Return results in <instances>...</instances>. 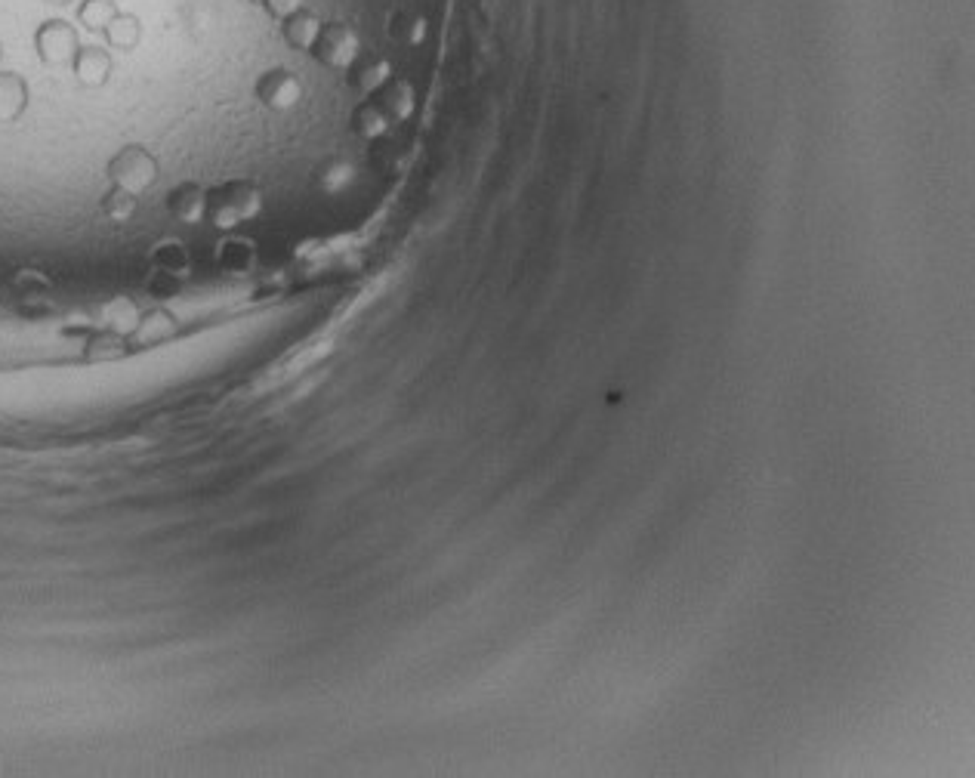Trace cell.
Here are the masks:
<instances>
[{"instance_id":"cell-19","label":"cell","mask_w":975,"mask_h":778,"mask_svg":"<svg viewBox=\"0 0 975 778\" xmlns=\"http://www.w3.org/2000/svg\"><path fill=\"white\" fill-rule=\"evenodd\" d=\"M50 4H65V0H50Z\"/></svg>"},{"instance_id":"cell-9","label":"cell","mask_w":975,"mask_h":778,"mask_svg":"<svg viewBox=\"0 0 975 778\" xmlns=\"http://www.w3.org/2000/svg\"><path fill=\"white\" fill-rule=\"evenodd\" d=\"M380 109L389 121H408L417 109V96L408 81H389L380 93Z\"/></svg>"},{"instance_id":"cell-5","label":"cell","mask_w":975,"mask_h":778,"mask_svg":"<svg viewBox=\"0 0 975 778\" xmlns=\"http://www.w3.org/2000/svg\"><path fill=\"white\" fill-rule=\"evenodd\" d=\"M167 210L179 223H201L207 217V189L195 180L173 186L167 192Z\"/></svg>"},{"instance_id":"cell-12","label":"cell","mask_w":975,"mask_h":778,"mask_svg":"<svg viewBox=\"0 0 975 778\" xmlns=\"http://www.w3.org/2000/svg\"><path fill=\"white\" fill-rule=\"evenodd\" d=\"M389 81H392V65H389L386 59H377V62L361 65V68H355V72L349 75V87H352L358 96H371V93L383 90Z\"/></svg>"},{"instance_id":"cell-8","label":"cell","mask_w":975,"mask_h":778,"mask_svg":"<svg viewBox=\"0 0 975 778\" xmlns=\"http://www.w3.org/2000/svg\"><path fill=\"white\" fill-rule=\"evenodd\" d=\"M75 75L84 87H102L112 75V56L102 47H84L75 53Z\"/></svg>"},{"instance_id":"cell-4","label":"cell","mask_w":975,"mask_h":778,"mask_svg":"<svg viewBox=\"0 0 975 778\" xmlns=\"http://www.w3.org/2000/svg\"><path fill=\"white\" fill-rule=\"evenodd\" d=\"M254 96L272 112H291L303 99V81L287 68H269L254 84Z\"/></svg>"},{"instance_id":"cell-17","label":"cell","mask_w":975,"mask_h":778,"mask_svg":"<svg viewBox=\"0 0 975 778\" xmlns=\"http://www.w3.org/2000/svg\"><path fill=\"white\" fill-rule=\"evenodd\" d=\"M115 16H118V10H115L112 0H87V4L81 7V19L93 31H105L108 25L115 22Z\"/></svg>"},{"instance_id":"cell-13","label":"cell","mask_w":975,"mask_h":778,"mask_svg":"<svg viewBox=\"0 0 975 778\" xmlns=\"http://www.w3.org/2000/svg\"><path fill=\"white\" fill-rule=\"evenodd\" d=\"M352 176H355V167L346 158H328V161L318 167L315 183H318L321 192L337 195V192H343L352 183Z\"/></svg>"},{"instance_id":"cell-11","label":"cell","mask_w":975,"mask_h":778,"mask_svg":"<svg viewBox=\"0 0 975 778\" xmlns=\"http://www.w3.org/2000/svg\"><path fill=\"white\" fill-rule=\"evenodd\" d=\"M28 105V87L19 75L0 72V121H16Z\"/></svg>"},{"instance_id":"cell-10","label":"cell","mask_w":975,"mask_h":778,"mask_svg":"<svg viewBox=\"0 0 975 778\" xmlns=\"http://www.w3.org/2000/svg\"><path fill=\"white\" fill-rule=\"evenodd\" d=\"M389 118H386V112L380 109V102H371V99H365V102H358L355 105V112H352V133L355 136H361V139H368V143H371V139H380L386 130H389Z\"/></svg>"},{"instance_id":"cell-15","label":"cell","mask_w":975,"mask_h":778,"mask_svg":"<svg viewBox=\"0 0 975 778\" xmlns=\"http://www.w3.org/2000/svg\"><path fill=\"white\" fill-rule=\"evenodd\" d=\"M152 263L161 275H189V254H186V247L183 244H176V241H164L155 247V254H152Z\"/></svg>"},{"instance_id":"cell-2","label":"cell","mask_w":975,"mask_h":778,"mask_svg":"<svg viewBox=\"0 0 975 778\" xmlns=\"http://www.w3.org/2000/svg\"><path fill=\"white\" fill-rule=\"evenodd\" d=\"M108 180H112V186L127 189L133 195H146L158 183V161L149 149L124 146L108 161Z\"/></svg>"},{"instance_id":"cell-18","label":"cell","mask_w":975,"mask_h":778,"mask_svg":"<svg viewBox=\"0 0 975 778\" xmlns=\"http://www.w3.org/2000/svg\"><path fill=\"white\" fill-rule=\"evenodd\" d=\"M263 7H266V13H269L272 19L284 22L287 16L297 13V10L303 7V0H263Z\"/></svg>"},{"instance_id":"cell-3","label":"cell","mask_w":975,"mask_h":778,"mask_svg":"<svg viewBox=\"0 0 975 778\" xmlns=\"http://www.w3.org/2000/svg\"><path fill=\"white\" fill-rule=\"evenodd\" d=\"M358 53H361L358 34H355L352 25H343V22L324 25L315 47H312L315 62L324 65V68H331V72H349V68L355 65V59H358Z\"/></svg>"},{"instance_id":"cell-7","label":"cell","mask_w":975,"mask_h":778,"mask_svg":"<svg viewBox=\"0 0 975 778\" xmlns=\"http://www.w3.org/2000/svg\"><path fill=\"white\" fill-rule=\"evenodd\" d=\"M38 50L47 62H65L68 56H75V31L65 22H47L38 31Z\"/></svg>"},{"instance_id":"cell-6","label":"cell","mask_w":975,"mask_h":778,"mask_svg":"<svg viewBox=\"0 0 975 778\" xmlns=\"http://www.w3.org/2000/svg\"><path fill=\"white\" fill-rule=\"evenodd\" d=\"M321 28H324L321 16L315 10H309V7H300L297 13H291L281 22V38H284L287 47H294V50H312Z\"/></svg>"},{"instance_id":"cell-20","label":"cell","mask_w":975,"mask_h":778,"mask_svg":"<svg viewBox=\"0 0 975 778\" xmlns=\"http://www.w3.org/2000/svg\"><path fill=\"white\" fill-rule=\"evenodd\" d=\"M254 4H263V0H254Z\"/></svg>"},{"instance_id":"cell-14","label":"cell","mask_w":975,"mask_h":778,"mask_svg":"<svg viewBox=\"0 0 975 778\" xmlns=\"http://www.w3.org/2000/svg\"><path fill=\"white\" fill-rule=\"evenodd\" d=\"M99 207H102V214H105L108 220H112V223H127V220L136 214V207H139V195H133V192H127V189H118V186H112V189H108V192L102 195Z\"/></svg>"},{"instance_id":"cell-1","label":"cell","mask_w":975,"mask_h":778,"mask_svg":"<svg viewBox=\"0 0 975 778\" xmlns=\"http://www.w3.org/2000/svg\"><path fill=\"white\" fill-rule=\"evenodd\" d=\"M263 192L247 180H229L207 189V220L216 229H235L247 220L260 217Z\"/></svg>"},{"instance_id":"cell-16","label":"cell","mask_w":975,"mask_h":778,"mask_svg":"<svg viewBox=\"0 0 975 778\" xmlns=\"http://www.w3.org/2000/svg\"><path fill=\"white\" fill-rule=\"evenodd\" d=\"M105 38L118 50H130L139 41V22L133 16H115V22L105 28Z\"/></svg>"}]
</instances>
